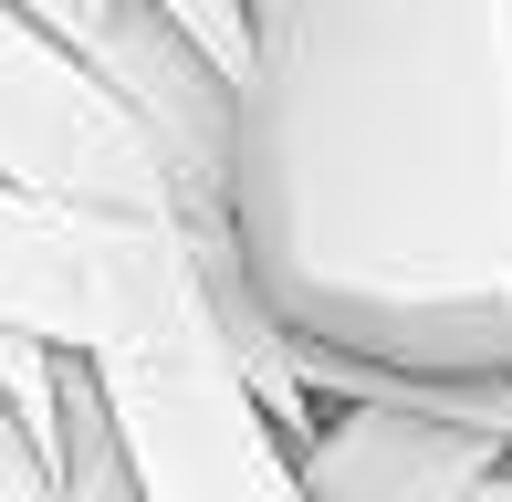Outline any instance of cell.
Instances as JSON below:
<instances>
[{"label": "cell", "mask_w": 512, "mask_h": 502, "mask_svg": "<svg viewBox=\"0 0 512 502\" xmlns=\"http://www.w3.org/2000/svg\"><path fill=\"white\" fill-rule=\"evenodd\" d=\"M220 220L293 346L512 377V0H241Z\"/></svg>", "instance_id": "1"}, {"label": "cell", "mask_w": 512, "mask_h": 502, "mask_svg": "<svg viewBox=\"0 0 512 502\" xmlns=\"http://www.w3.org/2000/svg\"><path fill=\"white\" fill-rule=\"evenodd\" d=\"M84 367L105 387L115 440H126L136 502H304L283 429L262 419V398H251L241 356L220 335L209 272L178 304H157L136 335H115L105 356H84Z\"/></svg>", "instance_id": "2"}, {"label": "cell", "mask_w": 512, "mask_h": 502, "mask_svg": "<svg viewBox=\"0 0 512 502\" xmlns=\"http://www.w3.org/2000/svg\"><path fill=\"white\" fill-rule=\"evenodd\" d=\"M0 189L63 199L95 220H178V231H230L220 210H199L189 178L168 168L136 105L115 95L95 63H74L53 32L0 0Z\"/></svg>", "instance_id": "3"}, {"label": "cell", "mask_w": 512, "mask_h": 502, "mask_svg": "<svg viewBox=\"0 0 512 502\" xmlns=\"http://www.w3.org/2000/svg\"><path fill=\"white\" fill-rule=\"evenodd\" d=\"M230 231H178V220H95L63 199L0 189V335H32L53 356H105L157 304L209 272Z\"/></svg>", "instance_id": "4"}, {"label": "cell", "mask_w": 512, "mask_h": 502, "mask_svg": "<svg viewBox=\"0 0 512 502\" xmlns=\"http://www.w3.org/2000/svg\"><path fill=\"white\" fill-rule=\"evenodd\" d=\"M157 11H168L220 74H241V0H157Z\"/></svg>", "instance_id": "5"}, {"label": "cell", "mask_w": 512, "mask_h": 502, "mask_svg": "<svg viewBox=\"0 0 512 502\" xmlns=\"http://www.w3.org/2000/svg\"><path fill=\"white\" fill-rule=\"evenodd\" d=\"M21 367H32V335H0V408H11V387H21Z\"/></svg>", "instance_id": "6"}, {"label": "cell", "mask_w": 512, "mask_h": 502, "mask_svg": "<svg viewBox=\"0 0 512 502\" xmlns=\"http://www.w3.org/2000/svg\"><path fill=\"white\" fill-rule=\"evenodd\" d=\"M126 502H136V492H126Z\"/></svg>", "instance_id": "7"}]
</instances>
